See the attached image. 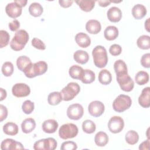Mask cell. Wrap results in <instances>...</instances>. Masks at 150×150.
<instances>
[{
  "mask_svg": "<svg viewBox=\"0 0 150 150\" xmlns=\"http://www.w3.org/2000/svg\"><path fill=\"white\" fill-rule=\"evenodd\" d=\"M14 2L18 4L21 7L25 6L28 2V1L26 0H15V1H14Z\"/></svg>",
  "mask_w": 150,
  "mask_h": 150,
  "instance_id": "obj_51",
  "label": "cell"
},
{
  "mask_svg": "<svg viewBox=\"0 0 150 150\" xmlns=\"http://www.w3.org/2000/svg\"><path fill=\"white\" fill-rule=\"evenodd\" d=\"M124 127V120L120 116L112 117L108 122V127L110 131L114 134L120 132L123 129Z\"/></svg>",
  "mask_w": 150,
  "mask_h": 150,
  "instance_id": "obj_10",
  "label": "cell"
},
{
  "mask_svg": "<svg viewBox=\"0 0 150 150\" xmlns=\"http://www.w3.org/2000/svg\"><path fill=\"white\" fill-rule=\"evenodd\" d=\"M108 136L103 131L98 132L94 137V142L98 146H104L108 142Z\"/></svg>",
  "mask_w": 150,
  "mask_h": 150,
  "instance_id": "obj_27",
  "label": "cell"
},
{
  "mask_svg": "<svg viewBox=\"0 0 150 150\" xmlns=\"http://www.w3.org/2000/svg\"><path fill=\"white\" fill-rule=\"evenodd\" d=\"M146 9L142 4H136L132 9V15L136 19H141L146 15Z\"/></svg>",
  "mask_w": 150,
  "mask_h": 150,
  "instance_id": "obj_20",
  "label": "cell"
},
{
  "mask_svg": "<svg viewBox=\"0 0 150 150\" xmlns=\"http://www.w3.org/2000/svg\"><path fill=\"white\" fill-rule=\"evenodd\" d=\"M80 87L75 82L69 83L67 86L62 88L60 93L63 100L68 101L73 100L80 92Z\"/></svg>",
  "mask_w": 150,
  "mask_h": 150,
  "instance_id": "obj_5",
  "label": "cell"
},
{
  "mask_svg": "<svg viewBox=\"0 0 150 150\" xmlns=\"http://www.w3.org/2000/svg\"><path fill=\"white\" fill-rule=\"evenodd\" d=\"M57 142L53 138L41 139L36 141L33 145L35 150H54L56 148Z\"/></svg>",
  "mask_w": 150,
  "mask_h": 150,
  "instance_id": "obj_8",
  "label": "cell"
},
{
  "mask_svg": "<svg viewBox=\"0 0 150 150\" xmlns=\"http://www.w3.org/2000/svg\"><path fill=\"white\" fill-rule=\"evenodd\" d=\"M73 58L77 63L81 64H84L88 61L89 55L86 51L78 50L74 53Z\"/></svg>",
  "mask_w": 150,
  "mask_h": 150,
  "instance_id": "obj_22",
  "label": "cell"
},
{
  "mask_svg": "<svg viewBox=\"0 0 150 150\" xmlns=\"http://www.w3.org/2000/svg\"><path fill=\"white\" fill-rule=\"evenodd\" d=\"M149 79V77L148 73L144 71H138L135 76V82L138 85L140 86H142L146 84L148 82Z\"/></svg>",
  "mask_w": 150,
  "mask_h": 150,
  "instance_id": "obj_33",
  "label": "cell"
},
{
  "mask_svg": "<svg viewBox=\"0 0 150 150\" xmlns=\"http://www.w3.org/2000/svg\"><path fill=\"white\" fill-rule=\"evenodd\" d=\"M104 36L108 40H115L118 36V29L115 26H108L104 30Z\"/></svg>",
  "mask_w": 150,
  "mask_h": 150,
  "instance_id": "obj_24",
  "label": "cell"
},
{
  "mask_svg": "<svg viewBox=\"0 0 150 150\" xmlns=\"http://www.w3.org/2000/svg\"><path fill=\"white\" fill-rule=\"evenodd\" d=\"M75 2L83 11L88 12L94 8L96 1L92 0H78L76 1Z\"/></svg>",
  "mask_w": 150,
  "mask_h": 150,
  "instance_id": "obj_25",
  "label": "cell"
},
{
  "mask_svg": "<svg viewBox=\"0 0 150 150\" xmlns=\"http://www.w3.org/2000/svg\"><path fill=\"white\" fill-rule=\"evenodd\" d=\"M105 107L104 104L97 100L91 101L88 106V111L89 114L94 117L101 116L104 112Z\"/></svg>",
  "mask_w": 150,
  "mask_h": 150,
  "instance_id": "obj_12",
  "label": "cell"
},
{
  "mask_svg": "<svg viewBox=\"0 0 150 150\" xmlns=\"http://www.w3.org/2000/svg\"><path fill=\"white\" fill-rule=\"evenodd\" d=\"M58 126V122L55 120L49 119L45 120L43 122L42 125V130L46 133L53 134L56 131Z\"/></svg>",
  "mask_w": 150,
  "mask_h": 150,
  "instance_id": "obj_17",
  "label": "cell"
},
{
  "mask_svg": "<svg viewBox=\"0 0 150 150\" xmlns=\"http://www.w3.org/2000/svg\"><path fill=\"white\" fill-rule=\"evenodd\" d=\"M22 7L15 2L7 4L5 7V12L8 16L15 19L21 16L22 12Z\"/></svg>",
  "mask_w": 150,
  "mask_h": 150,
  "instance_id": "obj_13",
  "label": "cell"
},
{
  "mask_svg": "<svg viewBox=\"0 0 150 150\" xmlns=\"http://www.w3.org/2000/svg\"><path fill=\"white\" fill-rule=\"evenodd\" d=\"M149 19L150 18H148L145 22V28L147 32H149Z\"/></svg>",
  "mask_w": 150,
  "mask_h": 150,
  "instance_id": "obj_52",
  "label": "cell"
},
{
  "mask_svg": "<svg viewBox=\"0 0 150 150\" xmlns=\"http://www.w3.org/2000/svg\"><path fill=\"white\" fill-rule=\"evenodd\" d=\"M86 29L89 33L96 35L101 31V25L98 21L90 19L86 24Z\"/></svg>",
  "mask_w": 150,
  "mask_h": 150,
  "instance_id": "obj_18",
  "label": "cell"
},
{
  "mask_svg": "<svg viewBox=\"0 0 150 150\" xmlns=\"http://www.w3.org/2000/svg\"><path fill=\"white\" fill-rule=\"evenodd\" d=\"M149 139H146V141L142 142L139 146V149L141 150H148L149 149Z\"/></svg>",
  "mask_w": 150,
  "mask_h": 150,
  "instance_id": "obj_48",
  "label": "cell"
},
{
  "mask_svg": "<svg viewBox=\"0 0 150 150\" xmlns=\"http://www.w3.org/2000/svg\"><path fill=\"white\" fill-rule=\"evenodd\" d=\"M79 129L76 125L73 123H67L62 125L59 129V135L63 139L73 138L77 136Z\"/></svg>",
  "mask_w": 150,
  "mask_h": 150,
  "instance_id": "obj_6",
  "label": "cell"
},
{
  "mask_svg": "<svg viewBox=\"0 0 150 150\" xmlns=\"http://www.w3.org/2000/svg\"><path fill=\"white\" fill-rule=\"evenodd\" d=\"M8 26L11 31H16L20 28V22L17 19H14L9 23Z\"/></svg>",
  "mask_w": 150,
  "mask_h": 150,
  "instance_id": "obj_46",
  "label": "cell"
},
{
  "mask_svg": "<svg viewBox=\"0 0 150 150\" xmlns=\"http://www.w3.org/2000/svg\"><path fill=\"white\" fill-rule=\"evenodd\" d=\"M138 103L143 108H148L150 107V88L146 87L144 88L141 94L138 97Z\"/></svg>",
  "mask_w": 150,
  "mask_h": 150,
  "instance_id": "obj_15",
  "label": "cell"
},
{
  "mask_svg": "<svg viewBox=\"0 0 150 150\" xmlns=\"http://www.w3.org/2000/svg\"><path fill=\"white\" fill-rule=\"evenodd\" d=\"M0 91H1V98H0V101H2L3 100L5 99V98L7 96V93L5 90H4L2 88H0Z\"/></svg>",
  "mask_w": 150,
  "mask_h": 150,
  "instance_id": "obj_50",
  "label": "cell"
},
{
  "mask_svg": "<svg viewBox=\"0 0 150 150\" xmlns=\"http://www.w3.org/2000/svg\"><path fill=\"white\" fill-rule=\"evenodd\" d=\"M77 148V144L73 141H66L62 143L60 149L62 150H76Z\"/></svg>",
  "mask_w": 150,
  "mask_h": 150,
  "instance_id": "obj_42",
  "label": "cell"
},
{
  "mask_svg": "<svg viewBox=\"0 0 150 150\" xmlns=\"http://www.w3.org/2000/svg\"><path fill=\"white\" fill-rule=\"evenodd\" d=\"M125 139L128 144L131 145H135L138 142L139 135L136 131L134 130H129L126 133Z\"/></svg>",
  "mask_w": 150,
  "mask_h": 150,
  "instance_id": "obj_35",
  "label": "cell"
},
{
  "mask_svg": "<svg viewBox=\"0 0 150 150\" xmlns=\"http://www.w3.org/2000/svg\"><path fill=\"white\" fill-rule=\"evenodd\" d=\"M0 121L2 122L5 120L8 116V110L5 106L2 104L0 105Z\"/></svg>",
  "mask_w": 150,
  "mask_h": 150,
  "instance_id": "obj_45",
  "label": "cell"
},
{
  "mask_svg": "<svg viewBox=\"0 0 150 150\" xmlns=\"http://www.w3.org/2000/svg\"><path fill=\"white\" fill-rule=\"evenodd\" d=\"M75 41L81 47L86 48L91 44V39L88 35L83 32H80L75 36Z\"/></svg>",
  "mask_w": 150,
  "mask_h": 150,
  "instance_id": "obj_19",
  "label": "cell"
},
{
  "mask_svg": "<svg viewBox=\"0 0 150 150\" xmlns=\"http://www.w3.org/2000/svg\"><path fill=\"white\" fill-rule=\"evenodd\" d=\"M29 12L30 15L34 17H39L40 16L43 12V9L42 6L38 2H33L29 6Z\"/></svg>",
  "mask_w": 150,
  "mask_h": 150,
  "instance_id": "obj_30",
  "label": "cell"
},
{
  "mask_svg": "<svg viewBox=\"0 0 150 150\" xmlns=\"http://www.w3.org/2000/svg\"><path fill=\"white\" fill-rule=\"evenodd\" d=\"M96 79L95 73L91 70H84L83 74L81 79V81L84 84H90L93 83Z\"/></svg>",
  "mask_w": 150,
  "mask_h": 150,
  "instance_id": "obj_34",
  "label": "cell"
},
{
  "mask_svg": "<svg viewBox=\"0 0 150 150\" xmlns=\"http://www.w3.org/2000/svg\"><path fill=\"white\" fill-rule=\"evenodd\" d=\"M84 109L83 106L78 103L69 105L67 110V115L73 120H79L83 115Z\"/></svg>",
  "mask_w": 150,
  "mask_h": 150,
  "instance_id": "obj_9",
  "label": "cell"
},
{
  "mask_svg": "<svg viewBox=\"0 0 150 150\" xmlns=\"http://www.w3.org/2000/svg\"><path fill=\"white\" fill-rule=\"evenodd\" d=\"M141 64L145 68L150 67V53H145L141 59Z\"/></svg>",
  "mask_w": 150,
  "mask_h": 150,
  "instance_id": "obj_44",
  "label": "cell"
},
{
  "mask_svg": "<svg viewBox=\"0 0 150 150\" xmlns=\"http://www.w3.org/2000/svg\"><path fill=\"white\" fill-rule=\"evenodd\" d=\"M93 62L98 68L104 67L108 63V56L105 48L101 45L96 46L92 51Z\"/></svg>",
  "mask_w": 150,
  "mask_h": 150,
  "instance_id": "obj_2",
  "label": "cell"
},
{
  "mask_svg": "<svg viewBox=\"0 0 150 150\" xmlns=\"http://www.w3.org/2000/svg\"><path fill=\"white\" fill-rule=\"evenodd\" d=\"M83 131L87 134H93L96 129V124L90 120H86L82 123Z\"/></svg>",
  "mask_w": 150,
  "mask_h": 150,
  "instance_id": "obj_36",
  "label": "cell"
},
{
  "mask_svg": "<svg viewBox=\"0 0 150 150\" xmlns=\"http://www.w3.org/2000/svg\"><path fill=\"white\" fill-rule=\"evenodd\" d=\"M36 127V122L32 118L25 119L21 124V128L23 132L28 134L33 131Z\"/></svg>",
  "mask_w": 150,
  "mask_h": 150,
  "instance_id": "obj_21",
  "label": "cell"
},
{
  "mask_svg": "<svg viewBox=\"0 0 150 150\" xmlns=\"http://www.w3.org/2000/svg\"><path fill=\"white\" fill-rule=\"evenodd\" d=\"M1 148L2 150H14L23 149L24 147L21 142L11 138H7L2 141Z\"/></svg>",
  "mask_w": 150,
  "mask_h": 150,
  "instance_id": "obj_14",
  "label": "cell"
},
{
  "mask_svg": "<svg viewBox=\"0 0 150 150\" xmlns=\"http://www.w3.org/2000/svg\"><path fill=\"white\" fill-rule=\"evenodd\" d=\"M107 16L108 19L110 22L117 23L122 18V12L119 8L112 6L108 10Z\"/></svg>",
  "mask_w": 150,
  "mask_h": 150,
  "instance_id": "obj_16",
  "label": "cell"
},
{
  "mask_svg": "<svg viewBox=\"0 0 150 150\" xmlns=\"http://www.w3.org/2000/svg\"><path fill=\"white\" fill-rule=\"evenodd\" d=\"M97 2L98 3V4L100 6L106 7V6H108L111 3V1L110 0H105V1H98Z\"/></svg>",
  "mask_w": 150,
  "mask_h": 150,
  "instance_id": "obj_49",
  "label": "cell"
},
{
  "mask_svg": "<svg viewBox=\"0 0 150 150\" xmlns=\"http://www.w3.org/2000/svg\"><path fill=\"white\" fill-rule=\"evenodd\" d=\"M109 52L110 54L114 56H118L121 53L122 47L118 44H113L110 47Z\"/></svg>",
  "mask_w": 150,
  "mask_h": 150,
  "instance_id": "obj_43",
  "label": "cell"
},
{
  "mask_svg": "<svg viewBox=\"0 0 150 150\" xmlns=\"http://www.w3.org/2000/svg\"><path fill=\"white\" fill-rule=\"evenodd\" d=\"M32 45L36 49L44 50L46 49V45L44 42L37 38H34L32 40Z\"/></svg>",
  "mask_w": 150,
  "mask_h": 150,
  "instance_id": "obj_41",
  "label": "cell"
},
{
  "mask_svg": "<svg viewBox=\"0 0 150 150\" xmlns=\"http://www.w3.org/2000/svg\"><path fill=\"white\" fill-rule=\"evenodd\" d=\"M132 104V100L129 96L125 94L119 95L112 103L114 110L118 112H122L128 110Z\"/></svg>",
  "mask_w": 150,
  "mask_h": 150,
  "instance_id": "obj_4",
  "label": "cell"
},
{
  "mask_svg": "<svg viewBox=\"0 0 150 150\" xmlns=\"http://www.w3.org/2000/svg\"><path fill=\"white\" fill-rule=\"evenodd\" d=\"M35 108L34 103L30 100H26L25 101L22 105V110L23 112L26 114H31Z\"/></svg>",
  "mask_w": 150,
  "mask_h": 150,
  "instance_id": "obj_40",
  "label": "cell"
},
{
  "mask_svg": "<svg viewBox=\"0 0 150 150\" xmlns=\"http://www.w3.org/2000/svg\"><path fill=\"white\" fill-rule=\"evenodd\" d=\"M114 69L116 74L122 73H128V69L126 63L121 59L117 60L115 62L114 64Z\"/></svg>",
  "mask_w": 150,
  "mask_h": 150,
  "instance_id": "obj_37",
  "label": "cell"
},
{
  "mask_svg": "<svg viewBox=\"0 0 150 150\" xmlns=\"http://www.w3.org/2000/svg\"><path fill=\"white\" fill-rule=\"evenodd\" d=\"M12 93L16 97H24L29 95L30 88L25 83H16L12 88Z\"/></svg>",
  "mask_w": 150,
  "mask_h": 150,
  "instance_id": "obj_11",
  "label": "cell"
},
{
  "mask_svg": "<svg viewBox=\"0 0 150 150\" xmlns=\"http://www.w3.org/2000/svg\"><path fill=\"white\" fill-rule=\"evenodd\" d=\"M116 79L121 89L124 91L129 92L134 87V82L128 73L116 74Z\"/></svg>",
  "mask_w": 150,
  "mask_h": 150,
  "instance_id": "obj_7",
  "label": "cell"
},
{
  "mask_svg": "<svg viewBox=\"0 0 150 150\" xmlns=\"http://www.w3.org/2000/svg\"><path fill=\"white\" fill-rule=\"evenodd\" d=\"M84 69L79 65H73L69 68V73L70 76L73 79L81 80L83 74Z\"/></svg>",
  "mask_w": 150,
  "mask_h": 150,
  "instance_id": "obj_26",
  "label": "cell"
},
{
  "mask_svg": "<svg viewBox=\"0 0 150 150\" xmlns=\"http://www.w3.org/2000/svg\"><path fill=\"white\" fill-rule=\"evenodd\" d=\"M29 39L28 33L23 29L18 30L10 42L11 48L15 51H20L25 46Z\"/></svg>",
  "mask_w": 150,
  "mask_h": 150,
  "instance_id": "obj_1",
  "label": "cell"
},
{
  "mask_svg": "<svg viewBox=\"0 0 150 150\" xmlns=\"http://www.w3.org/2000/svg\"><path fill=\"white\" fill-rule=\"evenodd\" d=\"M31 60L26 56H21L16 60V66L18 69L24 72L32 64Z\"/></svg>",
  "mask_w": 150,
  "mask_h": 150,
  "instance_id": "obj_23",
  "label": "cell"
},
{
  "mask_svg": "<svg viewBox=\"0 0 150 150\" xmlns=\"http://www.w3.org/2000/svg\"><path fill=\"white\" fill-rule=\"evenodd\" d=\"M10 36L8 32L5 30H0V47H6L9 42Z\"/></svg>",
  "mask_w": 150,
  "mask_h": 150,
  "instance_id": "obj_39",
  "label": "cell"
},
{
  "mask_svg": "<svg viewBox=\"0 0 150 150\" xmlns=\"http://www.w3.org/2000/svg\"><path fill=\"white\" fill-rule=\"evenodd\" d=\"M98 81L103 85L109 84L112 80V76L111 73L107 69L101 70L98 73Z\"/></svg>",
  "mask_w": 150,
  "mask_h": 150,
  "instance_id": "obj_28",
  "label": "cell"
},
{
  "mask_svg": "<svg viewBox=\"0 0 150 150\" xmlns=\"http://www.w3.org/2000/svg\"><path fill=\"white\" fill-rule=\"evenodd\" d=\"M62 100L63 98L62 94L59 91L50 93L47 97L48 103L52 105H56L59 104Z\"/></svg>",
  "mask_w": 150,
  "mask_h": 150,
  "instance_id": "obj_32",
  "label": "cell"
},
{
  "mask_svg": "<svg viewBox=\"0 0 150 150\" xmlns=\"http://www.w3.org/2000/svg\"><path fill=\"white\" fill-rule=\"evenodd\" d=\"M2 74L6 77L11 76L13 73L14 68L13 64L10 62H6L4 63L1 68Z\"/></svg>",
  "mask_w": 150,
  "mask_h": 150,
  "instance_id": "obj_38",
  "label": "cell"
},
{
  "mask_svg": "<svg viewBox=\"0 0 150 150\" xmlns=\"http://www.w3.org/2000/svg\"><path fill=\"white\" fill-rule=\"evenodd\" d=\"M59 3L62 7L66 8L70 7L72 5V4L73 3V1H72V0H66V1L59 0Z\"/></svg>",
  "mask_w": 150,
  "mask_h": 150,
  "instance_id": "obj_47",
  "label": "cell"
},
{
  "mask_svg": "<svg viewBox=\"0 0 150 150\" xmlns=\"http://www.w3.org/2000/svg\"><path fill=\"white\" fill-rule=\"evenodd\" d=\"M18 126L12 122H8L3 126V131L8 135H15L18 134Z\"/></svg>",
  "mask_w": 150,
  "mask_h": 150,
  "instance_id": "obj_29",
  "label": "cell"
},
{
  "mask_svg": "<svg viewBox=\"0 0 150 150\" xmlns=\"http://www.w3.org/2000/svg\"><path fill=\"white\" fill-rule=\"evenodd\" d=\"M137 44L139 49L142 50H148L150 48V37L148 35H142L139 36L137 40Z\"/></svg>",
  "mask_w": 150,
  "mask_h": 150,
  "instance_id": "obj_31",
  "label": "cell"
},
{
  "mask_svg": "<svg viewBox=\"0 0 150 150\" xmlns=\"http://www.w3.org/2000/svg\"><path fill=\"white\" fill-rule=\"evenodd\" d=\"M47 70V64L45 61H39L32 63L23 73L26 77L31 79L43 74Z\"/></svg>",
  "mask_w": 150,
  "mask_h": 150,
  "instance_id": "obj_3",
  "label": "cell"
}]
</instances>
